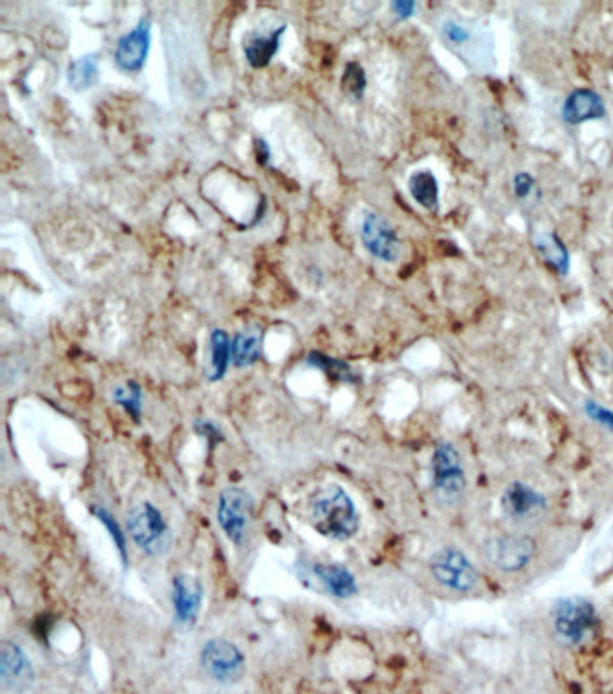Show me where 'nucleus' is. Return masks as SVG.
<instances>
[{
  "label": "nucleus",
  "instance_id": "f257e3e1",
  "mask_svg": "<svg viewBox=\"0 0 613 694\" xmlns=\"http://www.w3.org/2000/svg\"><path fill=\"white\" fill-rule=\"evenodd\" d=\"M314 529L332 539H351L360 527V516L353 498L337 484L319 489L310 500Z\"/></svg>",
  "mask_w": 613,
  "mask_h": 694
},
{
  "label": "nucleus",
  "instance_id": "f03ea898",
  "mask_svg": "<svg viewBox=\"0 0 613 694\" xmlns=\"http://www.w3.org/2000/svg\"><path fill=\"white\" fill-rule=\"evenodd\" d=\"M432 578L442 589L455 594H470L479 583V571L466 556L465 550L455 545H446L432 554L428 562Z\"/></svg>",
  "mask_w": 613,
  "mask_h": 694
},
{
  "label": "nucleus",
  "instance_id": "7ed1b4c3",
  "mask_svg": "<svg viewBox=\"0 0 613 694\" xmlns=\"http://www.w3.org/2000/svg\"><path fill=\"white\" fill-rule=\"evenodd\" d=\"M128 531L135 545L151 556L168 550L170 527L161 513L151 502H140L128 514Z\"/></svg>",
  "mask_w": 613,
  "mask_h": 694
},
{
  "label": "nucleus",
  "instance_id": "20e7f679",
  "mask_svg": "<svg viewBox=\"0 0 613 694\" xmlns=\"http://www.w3.org/2000/svg\"><path fill=\"white\" fill-rule=\"evenodd\" d=\"M597 624L593 605L583 598L559 599L552 608V626L556 635L570 646L584 642Z\"/></svg>",
  "mask_w": 613,
  "mask_h": 694
},
{
  "label": "nucleus",
  "instance_id": "39448f33",
  "mask_svg": "<svg viewBox=\"0 0 613 694\" xmlns=\"http://www.w3.org/2000/svg\"><path fill=\"white\" fill-rule=\"evenodd\" d=\"M432 484L435 493L446 500L455 502L466 491V472L463 456L455 445L442 441L435 447L432 457Z\"/></svg>",
  "mask_w": 613,
  "mask_h": 694
},
{
  "label": "nucleus",
  "instance_id": "423d86ee",
  "mask_svg": "<svg viewBox=\"0 0 613 694\" xmlns=\"http://www.w3.org/2000/svg\"><path fill=\"white\" fill-rule=\"evenodd\" d=\"M488 562L502 573L527 569L538 552V543L529 534H500L486 543Z\"/></svg>",
  "mask_w": 613,
  "mask_h": 694
},
{
  "label": "nucleus",
  "instance_id": "0eeeda50",
  "mask_svg": "<svg viewBox=\"0 0 613 694\" xmlns=\"http://www.w3.org/2000/svg\"><path fill=\"white\" fill-rule=\"evenodd\" d=\"M252 509L254 500L248 495V491L241 488H225L220 493L218 498V522L223 529L225 536L236 543L241 545L248 534V527L252 522Z\"/></svg>",
  "mask_w": 613,
  "mask_h": 694
},
{
  "label": "nucleus",
  "instance_id": "6e6552de",
  "mask_svg": "<svg viewBox=\"0 0 613 694\" xmlns=\"http://www.w3.org/2000/svg\"><path fill=\"white\" fill-rule=\"evenodd\" d=\"M206 673L220 683H234L245 673V656L239 648L225 639H211L200 653Z\"/></svg>",
  "mask_w": 613,
  "mask_h": 694
},
{
  "label": "nucleus",
  "instance_id": "1a4fd4ad",
  "mask_svg": "<svg viewBox=\"0 0 613 694\" xmlns=\"http://www.w3.org/2000/svg\"><path fill=\"white\" fill-rule=\"evenodd\" d=\"M500 506L509 520L529 522L547 509V498L529 484L513 482L504 489Z\"/></svg>",
  "mask_w": 613,
  "mask_h": 694
},
{
  "label": "nucleus",
  "instance_id": "9d476101",
  "mask_svg": "<svg viewBox=\"0 0 613 694\" xmlns=\"http://www.w3.org/2000/svg\"><path fill=\"white\" fill-rule=\"evenodd\" d=\"M151 46V24L142 19L130 33L117 40L113 60L115 65L124 72H137L144 67Z\"/></svg>",
  "mask_w": 613,
  "mask_h": 694
},
{
  "label": "nucleus",
  "instance_id": "9b49d317",
  "mask_svg": "<svg viewBox=\"0 0 613 694\" xmlns=\"http://www.w3.org/2000/svg\"><path fill=\"white\" fill-rule=\"evenodd\" d=\"M362 241L369 254L382 261H396L399 255V239L390 223L376 213H367L362 222Z\"/></svg>",
  "mask_w": 613,
  "mask_h": 694
},
{
  "label": "nucleus",
  "instance_id": "f8f14e48",
  "mask_svg": "<svg viewBox=\"0 0 613 694\" xmlns=\"http://www.w3.org/2000/svg\"><path fill=\"white\" fill-rule=\"evenodd\" d=\"M35 678L33 664L26 651L15 642H4L0 649V680L12 692L26 690Z\"/></svg>",
  "mask_w": 613,
  "mask_h": 694
},
{
  "label": "nucleus",
  "instance_id": "ddd939ff",
  "mask_svg": "<svg viewBox=\"0 0 613 694\" xmlns=\"http://www.w3.org/2000/svg\"><path fill=\"white\" fill-rule=\"evenodd\" d=\"M204 587L191 574H179L172 583V603L179 624L191 626L202 608Z\"/></svg>",
  "mask_w": 613,
  "mask_h": 694
},
{
  "label": "nucleus",
  "instance_id": "4468645a",
  "mask_svg": "<svg viewBox=\"0 0 613 694\" xmlns=\"http://www.w3.org/2000/svg\"><path fill=\"white\" fill-rule=\"evenodd\" d=\"M304 578L314 580L323 590L339 599H349L358 592L357 578L344 565L315 564L308 571H304Z\"/></svg>",
  "mask_w": 613,
  "mask_h": 694
},
{
  "label": "nucleus",
  "instance_id": "2eb2a0df",
  "mask_svg": "<svg viewBox=\"0 0 613 694\" xmlns=\"http://www.w3.org/2000/svg\"><path fill=\"white\" fill-rule=\"evenodd\" d=\"M606 108L602 97L590 88L574 90L563 105V117L570 124H579L590 119L604 117Z\"/></svg>",
  "mask_w": 613,
  "mask_h": 694
},
{
  "label": "nucleus",
  "instance_id": "dca6fc26",
  "mask_svg": "<svg viewBox=\"0 0 613 694\" xmlns=\"http://www.w3.org/2000/svg\"><path fill=\"white\" fill-rule=\"evenodd\" d=\"M284 31H286V26H281L279 29L268 33L266 37H250L245 42L243 53H245V58L250 63V67L265 69L270 65V62L273 60V56L279 51L281 37Z\"/></svg>",
  "mask_w": 613,
  "mask_h": 694
},
{
  "label": "nucleus",
  "instance_id": "f3484780",
  "mask_svg": "<svg viewBox=\"0 0 613 694\" xmlns=\"http://www.w3.org/2000/svg\"><path fill=\"white\" fill-rule=\"evenodd\" d=\"M263 335L259 328H247L232 339L231 355L236 367H248L261 358Z\"/></svg>",
  "mask_w": 613,
  "mask_h": 694
},
{
  "label": "nucleus",
  "instance_id": "a211bd4d",
  "mask_svg": "<svg viewBox=\"0 0 613 694\" xmlns=\"http://www.w3.org/2000/svg\"><path fill=\"white\" fill-rule=\"evenodd\" d=\"M232 340L223 330H214L209 342V371L207 376L211 381H218L227 374L229 364L232 362L231 355Z\"/></svg>",
  "mask_w": 613,
  "mask_h": 694
},
{
  "label": "nucleus",
  "instance_id": "6ab92c4d",
  "mask_svg": "<svg viewBox=\"0 0 613 694\" xmlns=\"http://www.w3.org/2000/svg\"><path fill=\"white\" fill-rule=\"evenodd\" d=\"M99 76V65H97V54L90 53L85 54L74 62H71L67 69V78H69V87L74 88L76 92H83L90 88Z\"/></svg>",
  "mask_w": 613,
  "mask_h": 694
},
{
  "label": "nucleus",
  "instance_id": "aec40b11",
  "mask_svg": "<svg viewBox=\"0 0 613 694\" xmlns=\"http://www.w3.org/2000/svg\"><path fill=\"white\" fill-rule=\"evenodd\" d=\"M308 365L315 367V369H321L330 380L333 381H346V383H353L358 380V376L353 372L351 365L339 360V358H332L321 351H312L308 355Z\"/></svg>",
  "mask_w": 613,
  "mask_h": 694
},
{
  "label": "nucleus",
  "instance_id": "412c9836",
  "mask_svg": "<svg viewBox=\"0 0 613 694\" xmlns=\"http://www.w3.org/2000/svg\"><path fill=\"white\" fill-rule=\"evenodd\" d=\"M410 195L424 209H435L439 204V186L430 171H419L412 175L408 182Z\"/></svg>",
  "mask_w": 613,
  "mask_h": 694
},
{
  "label": "nucleus",
  "instance_id": "4be33fe9",
  "mask_svg": "<svg viewBox=\"0 0 613 694\" xmlns=\"http://www.w3.org/2000/svg\"><path fill=\"white\" fill-rule=\"evenodd\" d=\"M113 401L121 405L128 415L135 422L140 418V406H142V390L140 385L133 380H130L126 385H119L113 389Z\"/></svg>",
  "mask_w": 613,
  "mask_h": 694
},
{
  "label": "nucleus",
  "instance_id": "5701e85b",
  "mask_svg": "<svg viewBox=\"0 0 613 694\" xmlns=\"http://www.w3.org/2000/svg\"><path fill=\"white\" fill-rule=\"evenodd\" d=\"M92 511H94V514L97 516V520H99V522L106 527V531L110 532V538H112V541L115 543V547H117V550H119V556H121V560H122V565L126 567V564H128V547H126V534L122 532L121 525L117 523V520H115L105 507H94Z\"/></svg>",
  "mask_w": 613,
  "mask_h": 694
},
{
  "label": "nucleus",
  "instance_id": "b1692460",
  "mask_svg": "<svg viewBox=\"0 0 613 694\" xmlns=\"http://www.w3.org/2000/svg\"><path fill=\"white\" fill-rule=\"evenodd\" d=\"M365 87H367V78H365V71L362 69V65H358L357 62H349L346 65V71H344V78H342V88L346 94L353 96L355 99H360L365 92Z\"/></svg>",
  "mask_w": 613,
  "mask_h": 694
},
{
  "label": "nucleus",
  "instance_id": "393cba45",
  "mask_svg": "<svg viewBox=\"0 0 613 694\" xmlns=\"http://www.w3.org/2000/svg\"><path fill=\"white\" fill-rule=\"evenodd\" d=\"M195 429H197V432H198L200 436H204L213 447H216V445H220V443L223 441L222 431L216 427V423H213V422H209V420H198V422L195 423Z\"/></svg>",
  "mask_w": 613,
  "mask_h": 694
},
{
  "label": "nucleus",
  "instance_id": "a878e982",
  "mask_svg": "<svg viewBox=\"0 0 613 694\" xmlns=\"http://www.w3.org/2000/svg\"><path fill=\"white\" fill-rule=\"evenodd\" d=\"M588 414L592 415V418L602 425H606L608 429L613 431V414L606 408H602L600 405L597 403H588Z\"/></svg>",
  "mask_w": 613,
  "mask_h": 694
},
{
  "label": "nucleus",
  "instance_id": "bb28decb",
  "mask_svg": "<svg viewBox=\"0 0 613 694\" xmlns=\"http://www.w3.org/2000/svg\"><path fill=\"white\" fill-rule=\"evenodd\" d=\"M270 146L266 145V141H263V138H256V161L259 166H268L270 163Z\"/></svg>",
  "mask_w": 613,
  "mask_h": 694
},
{
  "label": "nucleus",
  "instance_id": "cd10ccee",
  "mask_svg": "<svg viewBox=\"0 0 613 694\" xmlns=\"http://www.w3.org/2000/svg\"><path fill=\"white\" fill-rule=\"evenodd\" d=\"M533 186H534V182H533V179L529 175H525V173L516 175V179H515V191H516L518 196H527L531 193Z\"/></svg>",
  "mask_w": 613,
  "mask_h": 694
},
{
  "label": "nucleus",
  "instance_id": "c85d7f7f",
  "mask_svg": "<svg viewBox=\"0 0 613 694\" xmlns=\"http://www.w3.org/2000/svg\"><path fill=\"white\" fill-rule=\"evenodd\" d=\"M414 3H394L392 4V10L401 17V19H408L412 13H414Z\"/></svg>",
  "mask_w": 613,
  "mask_h": 694
}]
</instances>
